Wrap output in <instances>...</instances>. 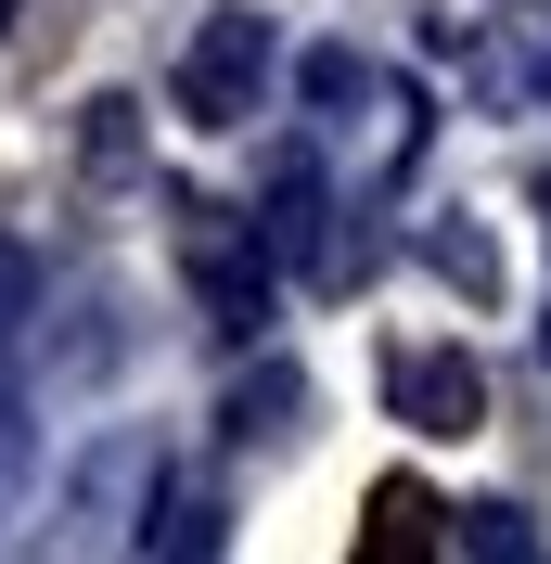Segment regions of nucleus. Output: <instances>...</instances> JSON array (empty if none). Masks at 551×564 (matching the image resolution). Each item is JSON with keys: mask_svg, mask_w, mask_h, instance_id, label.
<instances>
[{"mask_svg": "<svg viewBox=\"0 0 551 564\" xmlns=\"http://www.w3.org/2000/svg\"><path fill=\"white\" fill-rule=\"evenodd\" d=\"M168 245H180V282L206 295V321L231 334V347H257V334H270V245H257L231 206H206V193H180Z\"/></svg>", "mask_w": 551, "mask_h": 564, "instance_id": "obj_1", "label": "nucleus"}, {"mask_svg": "<svg viewBox=\"0 0 551 564\" xmlns=\"http://www.w3.org/2000/svg\"><path fill=\"white\" fill-rule=\"evenodd\" d=\"M270 65H282L270 13H206V26L180 39V116L193 129H244V116L270 104Z\"/></svg>", "mask_w": 551, "mask_h": 564, "instance_id": "obj_2", "label": "nucleus"}, {"mask_svg": "<svg viewBox=\"0 0 551 564\" xmlns=\"http://www.w3.org/2000/svg\"><path fill=\"white\" fill-rule=\"evenodd\" d=\"M385 411L411 436H475L487 423V372L462 347H385Z\"/></svg>", "mask_w": 551, "mask_h": 564, "instance_id": "obj_3", "label": "nucleus"}, {"mask_svg": "<svg viewBox=\"0 0 551 564\" xmlns=\"http://www.w3.org/2000/svg\"><path fill=\"white\" fill-rule=\"evenodd\" d=\"M346 564H436V500L398 475V488H372V513H359V552Z\"/></svg>", "mask_w": 551, "mask_h": 564, "instance_id": "obj_4", "label": "nucleus"}, {"mask_svg": "<svg viewBox=\"0 0 551 564\" xmlns=\"http://www.w3.org/2000/svg\"><path fill=\"white\" fill-rule=\"evenodd\" d=\"M154 527H168L154 564H218V500H206V488H168V500H154Z\"/></svg>", "mask_w": 551, "mask_h": 564, "instance_id": "obj_5", "label": "nucleus"}, {"mask_svg": "<svg viewBox=\"0 0 551 564\" xmlns=\"http://www.w3.org/2000/svg\"><path fill=\"white\" fill-rule=\"evenodd\" d=\"M295 411H309V386H295V372H244V386H231V436H282Z\"/></svg>", "mask_w": 551, "mask_h": 564, "instance_id": "obj_6", "label": "nucleus"}, {"mask_svg": "<svg viewBox=\"0 0 551 564\" xmlns=\"http://www.w3.org/2000/svg\"><path fill=\"white\" fill-rule=\"evenodd\" d=\"M462 552L475 564H539V527H526L514 500H487V513H462Z\"/></svg>", "mask_w": 551, "mask_h": 564, "instance_id": "obj_7", "label": "nucleus"}, {"mask_svg": "<svg viewBox=\"0 0 551 564\" xmlns=\"http://www.w3.org/2000/svg\"><path fill=\"white\" fill-rule=\"evenodd\" d=\"M346 90H372V65L359 52H309V104H346Z\"/></svg>", "mask_w": 551, "mask_h": 564, "instance_id": "obj_8", "label": "nucleus"}, {"mask_svg": "<svg viewBox=\"0 0 551 564\" xmlns=\"http://www.w3.org/2000/svg\"><path fill=\"white\" fill-rule=\"evenodd\" d=\"M0 26H13V0H0Z\"/></svg>", "mask_w": 551, "mask_h": 564, "instance_id": "obj_9", "label": "nucleus"}]
</instances>
